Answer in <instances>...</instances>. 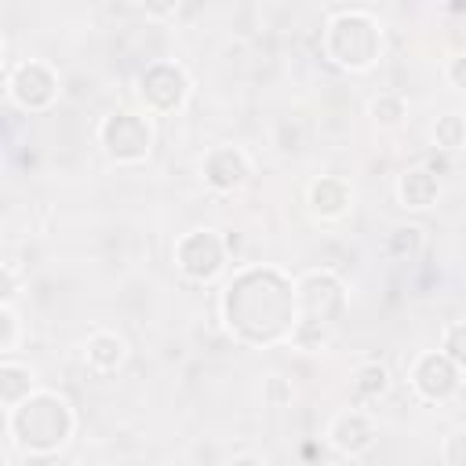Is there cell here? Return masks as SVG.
Instances as JSON below:
<instances>
[{
    "mask_svg": "<svg viewBox=\"0 0 466 466\" xmlns=\"http://www.w3.org/2000/svg\"><path fill=\"white\" fill-rule=\"evenodd\" d=\"M441 462L444 466H466V430L441 441Z\"/></svg>",
    "mask_w": 466,
    "mask_h": 466,
    "instance_id": "obj_22",
    "label": "cell"
},
{
    "mask_svg": "<svg viewBox=\"0 0 466 466\" xmlns=\"http://www.w3.org/2000/svg\"><path fill=\"white\" fill-rule=\"evenodd\" d=\"M171 262L186 280L211 284L222 277V269L229 262V240L211 226H193V229L178 233V240L171 244Z\"/></svg>",
    "mask_w": 466,
    "mask_h": 466,
    "instance_id": "obj_7",
    "label": "cell"
},
{
    "mask_svg": "<svg viewBox=\"0 0 466 466\" xmlns=\"http://www.w3.org/2000/svg\"><path fill=\"white\" fill-rule=\"evenodd\" d=\"M33 390H36V371L15 357H0V411L15 408Z\"/></svg>",
    "mask_w": 466,
    "mask_h": 466,
    "instance_id": "obj_15",
    "label": "cell"
},
{
    "mask_svg": "<svg viewBox=\"0 0 466 466\" xmlns=\"http://www.w3.org/2000/svg\"><path fill=\"white\" fill-rule=\"evenodd\" d=\"M444 80H448L451 87L466 91V51H459V55H451V58L444 62Z\"/></svg>",
    "mask_w": 466,
    "mask_h": 466,
    "instance_id": "obj_23",
    "label": "cell"
},
{
    "mask_svg": "<svg viewBox=\"0 0 466 466\" xmlns=\"http://www.w3.org/2000/svg\"><path fill=\"white\" fill-rule=\"evenodd\" d=\"M295 299H299V324H295V335L288 346L320 350L331 339V331L339 328V320L346 317L350 291L335 269L313 266L295 277Z\"/></svg>",
    "mask_w": 466,
    "mask_h": 466,
    "instance_id": "obj_3",
    "label": "cell"
},
{
    "mask_svg": "<svg viewBox=\"0 0 466 466\" xmlns=\"http://www.w3.org/2000/svg\"><path fill=\"white\" fill-rule=\"evenodd\" d=\"M76 433V411L73 404L47 386H36L29 397H22L15 408L4 411V466H11L15 455L29 462L58 459L62 448Z\"/></svg>",
    "mask_w": 466,
    "mask_h": 466,
    "instance_id": "obj_2",
    "label": "cell"
},
{
    "mask_svg": "<svg viewBox=\"0 0 466 466\" xmlns=\"http://www.w3.org/2000/svg\"><path fill=\"white\" fill-rule=\"evenodd\" d=\"M386 251L393 258H400V262H415L426 251V229L419 222H397L386 233Z\"/></svg>",
    "mask_w": 466,
    "mask_h": 466,
    "instance_id": "obj_17",
    "label": "cell"
},
{
    "mask_svg": "<svg viewBox=\"0 0 466 466\" xmlns=\"http://www.w3.org/2000/svg\"><path fill=\"white\" fill-rule=\"evenodd\" d=\"M200 178L211 193H237L251 178V157L233 142L208 146L200 157Z\"/></svg>",
    "mask_w": 466,
    "mask_h": 466,
    "instance_id": "obj_10",
    "label": "cell"
},
{
    "mask_svg": "<svg viewBox=\"0 0 466 466\" xmlns=\"http://www.w3.org/2000/svg\"><path fill=\"white\" fill-rule=\"evenodd\" d=\"M320 47H324V58L342 73H368L382 58V25L371 11H360V7L335 11L324 22Z\"/></svg>",
    "mask_w": 466,
    "mask_h": 466,
    "instance_id": "obj_4",
    "label": "cell"
},
{
    "mask_svg": "<svg viewBox=\"0 0 466 466\" xmlns=\"http://www.w3.org/2000/svg\"><path fill=\"white\" fill-rule=\"evenodd\" d=\"M408 386L426 404H448L459 393V386H462V368L441 346L437 350H422L408 364Z\"/></svg>",
    "mask_w": 466,
    "mask_h": 466,
    "instance_id": "obj_9",
    "label": "cell"
},
{
    "mask_svg": "<svg viewBox=\"0 0 466 466\" xmlns=\"http://www.w3.org/2000/svg\"><path fill=\"white\" fill-rule=\"evenodd\" d=\"M22 342V313L15 309L11 299L0 302V357H15Z\"/></svg>",
    "mask_w": 466,
    "mask_h": 466,
    "instance_id": "obj_20",
    "label": "cell"
},
{
    "mask_svg": "<svg viewBox=\"0 0 466 466\" xmlns=\"http://www.w3.org/2000/svg\"><path fill=\"white\" fill-rule=\"evenodd\" d=\"M433 146L444 153H459L466 146V116L462 113H441L433 124Z\"/></svg>",
    "mask_w": 466,
    "mask_h": 466,
    "instance_id": "obj_19",
    "label": "cell"
},
{
    "mask_svg": "<svg viewBox=\"0 0 466 466\" xmlns=\"http://www.w3.org/2000/svg\"><path fill=\"white\" fill-rule=\"evenodd\" d=\"M135 95L138 106L149 116H175L178 109H186L189 95H193V80L186 73L182 62L175 58H153L138 69L135 76Z\"/></svg>",
    "mask_w": 466,
    "mask_h": 466,
    "instance_id": "obj_5",
    "label": "cell"
},
{
    "mask_svg": "<svg viewBox=\"0 0 466 466\" xmlns=\"http://www.w3.org/2000/svg\"><path fill=\"white\" fill-rule=\"evenodd\" d=\"M441 197V178L430 164H411L397 175V204L404 211H426Z\"/></svg>",
    "mask_w": 466,
    "mask_h": 466,
    "instance_id": "obj_14",
    "label": "cell"
},
{
    "mask_svg": "<svg viewBox=\"0 0 466 466\" xmlns=\"http://www.w3.org/2000/svg\"><path fill=\"white\" fill-rule=\"evenodd\" d=\"M441 350L466 371V320H451V324L441 331Z\"/></svg>",
    "mask_w": 466,
    "mask_h": 466,
    "instance_id": "obj_21",
    "label": "cell"
},
{
    "mask_svg": "<svg viewBox=\"0 0 466 466\" xmlns=\"http://www.w3.org/2000/svg\"><path fill=\"white\" fill-rule=\"evenodd\" d=\"M357 204V189L342 175H317L306 186V208L317 222H342Z\"/></svg>",
    "mask_w": 466,
    "mask_h": 466,
    "instance_id": "obj_12",
    "label": "cell"
},
{
    "mask_svg": "<svg viewBox=\"0 0 466 466\" xmlns=\"http://www.w3.org/2000/svg\"><path fill=\"white\" fill-rule=\"evenodd\" d=\"M58 91H62L58 69L44 58L7 62V69H4V95L22 113H47L58 102Z\"/></svg>",
    "mask_w": 466,
    "mask_h": 466,
    "instance_id": "obj_8",
    "label": "cell"
},
{
    "mask_svg": "<svg viewBox=\"0 0 466 466\" xmlns=\"http://www.w3.org/2000/svg\"><path fill=\"white\" fill-rule=\"evenodd\" d=\"M451 11H466V0H451Z\"/></svg>",
    "mask_w": 466,
    "mask_h": 466,
    "instance_id": "obj_25",
    "label": "cell"
},
{
    "mask_svg": "<svg viewBox=\"0 0 466 466\" xmlns=\"http://www.w3.org/2000/svg\"><path fill=\"white\" fill-rule=\"evenodd\" d=\"M98 146L102 153L113 160V164H146L149 153H153V142H157V131H153V120L149 113H135V109H113L98 120Z\"/></svg>",
    "mask_w": 466,
    "mask_h": 466,
    "instance_id": "obj_6",
    "label": "cell"
},
{
    "mask_svg": "<svg viewBox=\"0 0 466 466\" xmlns=\"http://www.w3.org/2000/svg\"><path fill=\"white\" fill-rule=\"evenodd\" d=\"M84 364L91 375L98 379H109L116 375L124 364H127V339L109 331V328H95L87 339H84Z\"/></svg>",
    "mask_w": 466,
    "mask_h": 466,
    "instance_id": "obj_13",
    "label": "cell"
},
{
    "mask_svg": "<svg viewBox=\"0 0 466 466\" xmlns=\"http://www.w3.org/2000/svg\"><path fill=\"white\" fill-rule=\"evenodd\" d=\"M138 4H142V11H146L149 18H157V22L175 18V15H178V7H182V0H138Z\"/></svg>",
    "mask_w": 466,
    "mask_h": 466,
    "instance_id": "obj_24",
    "label": "cell"
},
{
    "mask_svg": "<svg viewBox=\"0 0 466 466\" xmlns=\"http://www.w3.org/2000/svg\"><path fill=\"white\" fill-rule=\"evenodd\" d=\"M350 386H353V397H357L360 404H379V400L390 393V371H386V364H379V360H364V364L353 368Z\"/></svg>",
    "mask_w": 466,
    "mask_h": 466,
    "instance_id": "obj_16",
    "label": "cell"
},
{
    "mask_svg": "<svg viewBox=\"0 0 466 466\" xmlns=\"http://www.w3.org/2000/svg\"><path fill=\"white\" fill-rule=\"evenodd\" d=\"M368 116H371L375 127L393 131V127H400V124L408 120V98L397 95V91H379V95L368 102Z\"/></svg>",
    "mask_w": 466,
    "mask_h": 466,
    "instance_id": "obj_18",
    "label": "cell"
},
{
    "mask_svg": "<svg viewBox=\"0 0 466 466\" xmlns=\"http://www.w3.org/2000/svg\"><path fill=\"white\" fill-rule=\"evenodd\" d=\"M218 317L226 335L248 350H273L291 342L299 324L295 277L269 262L233 269L218 295Z\"/></svg>",
    "mask_w": 466,
    "mask_h": 466,
    "instance_id": "obj_1",
    "label": "cell"
},
{
    "mask_svg": "<svg viewBox=\"0 0 466 466\" xmlns=\"http://www.w3.org/2000/svg\"><path fill=\"white\" fill-rule=\"evenodd\" d=\"M375 437H379V426L368 408H342L339 415H331V422L324 430V441L342 459H360L375 444Z\"/></svg>",
    "mask_w": 466,
    "mask_h": 466,
    "instance_id": "obj_11",
    "label": "cell"
}]
</instances>
